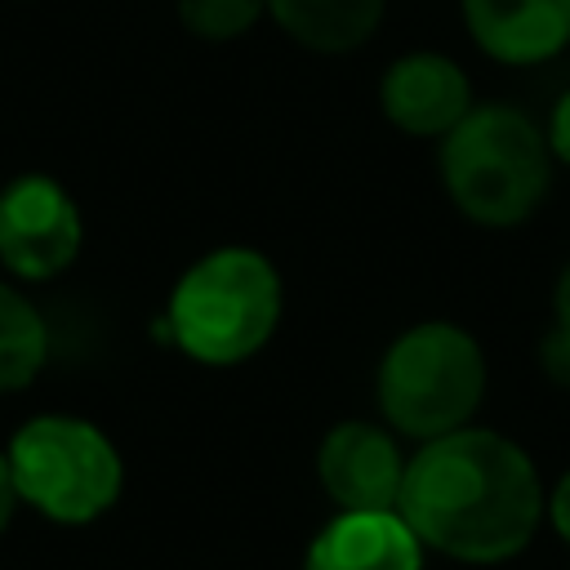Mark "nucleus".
Returning a JSON list of instances; mask_svg holds the SVG:
<instances>
[{
  "instance_id": "nucleus-1",
  "label": "nucleus",
  "mask_w": 570,
  "mask_h": 570,
  "mask_svg": "<svg viewBox=\"0 0 570 570\" xmlns=\"http://www.w3.org/2000/svg\"><path fill=\"white\" fill-rule=\"evenodd\" d=\"M548 490L521 441L494 428H454L405 459L396 512L428 552L463 566H499L530 548Z\"/></svg>"
},
{
  "instance_id": "nucleus-2",
  "label": "nucleus",
  "mask_w": 570,
  "mask_h": 570,
  "mask_svg": "<svg viewBox=\"0 0 570 570\" xmlns=\"http://www.w3.org/2000/svg\"><path fill=\"white\" fill-rule=\"evenodd\" d=\"M285 316V281L254 245H218L200 254L169 289L160 338L187 361L232 370L254 361Z\"/></svg>"
},
{
  "instance_id": "nucleus-3",
  "label": "nucleus",
  "mask_w": 570,
  "mask_h": 570,
  "mask_svg": "<svg viewBox=\"0 0 570 570\" xmlns=\"http://www.w3.org/2000/svg\"><path fill=\"white\" fill-rule=\"evenodd\" d=\"M436 160L450 205L476 227L525 223L552 187L548 134L508 102H472L441 138Z\"/></svg>"
},
{
  "instance_id": "nucleus-4",
  "label": "nucleus",
  "mask_w": 570,
  "mask_h": 570,
  "mask_svg": "<svg viewBox=\"0 0 570 570\" xmlns=\"http://www.w3.org/2000/svg\"><path fill=\"white\" fill-rule=\"evenodd\" d=\"M374 401L383 423L405 441L468 428L485 401V352L454 321H419L383 347Z\"/></svg>"
},
{
  "instance_id": "nucleus-5",
  "label": "nucleus",
  "mask_w": 570,
  "mask_h": 570,
  "mask_svg": "<svg viewBox=\"0 0 570 570\" xmlns=\"http://www.w3.org/2000/svg\"><path fill=\"white\" fill-rule=\"evenodd\" d=\"M22 508L53 525L102 521L125 490V459L116 441L80 414H31L4 445Z\"/></svg>"
},
{
  "instance_id": "nucleus-6",
  "label": "nucleus",
  "mask_w": 570,
  "mask_h": 570,
  "mask_svg": "<svg viewBox=\"0 0 570 570\" xmlns=\"http://www.w3.org/2000/svg\"><path fill=\"white\" fill-rule=\"evenodd\" d=\"M85 245L76 196L49 174H18L0 187V267L18 285L58 281Z\"/></svg>"
},
{
  "instance_id": "nucleus-7",
  "label": "nucleus",
  "mask_w": 570,
  "mask_h": 570,
  "mask_svg": "<svg viewBox=\"0 0 570 570\" xmlns=\"http://www.w3.org/2000/svg\"><path fill=\"white\" fill-rule=\"evenodd\" d=\"M405 459L410 454L387 423L343 419L316 445V485L334 503V512L396 508Z\"/></svg>"
},
{
  "instance_id": "nucleus-8",
  "label": "nucleus",
  "mask_w": 570,
  "mask_h": 570,
  "mask_svg": "<svg viewBox=\"0 0 570 570\" xmlns=\"http://www.w3.org/2000/svg\"><path fill=\"white\" fill-rule=\"evenodd\" d=\"M379 111L410 138H445L472 111L468 71L436 49H410L379 80Z\"/></svg>"
},
{
  "instance_id": "nucleus-9",
  "label": "nucleus",
  "mask_w": 570,
  "mask_h": 570,
  "mask_svg": "<svg viewBox=\"0 0 570 570\" xmlns=\"http://www.w3.org/2000/svg\"><path fill=\"white\" fill-rule=\"evenodd\" d=\"M423 543L396 508L334 512L303 552V570H423Z\"/></svg>"
},
{
  "instance_id": "nucleus-10",
  "label": "nucleus",
  "mask_w": 570,
  "mask_h": 570,
  "mask_svg": "<svg viewBox=\"0 0 570 570\" xmlns=\"http://www.w3.org/2000/svg\"><path fill=\"white\" fill-rule=\"evenodd\" d=\"M472 45L503 67H539L570 45V0H459Z\"/></svg>"
},
{
  "instance_id": "nucleus-11",
  "label": "nucleus",
  "mask_w": 570,
  "mask_h": 570,
  "mask_svg": "<svg viewBox=\"0 0 570 570\" xmlns=\"http://www.w3.org/2000/svg\"><path fill=\"white\" fill-rule=\"evenodd\" d=\"M387 0H267V18L307 53H352L361 49L379 22Z\"/></svg>"
},
{
  "instance_id": "nucleus-12",
  "label": "nucleus",
  "mask_w": 570,
  "mask_h": 570,
  "mask_svg": "<svg viewBox=\"0 0 570 570\" xmlns=\"http://www.w3.org/2000/svg\"><path fill=\"white\" fill-rule=\"evenodd\" d=\"M49 361V321L18 289V281H0V396H13L36 383Z\"/></svg>"
},
{
  "instance_id": "nucleus-13",
  "label": "nucleus",
  "mask_w": 570,
  "mask_h": 570,
  "mask_svg": "<svg viewBox=\"0 0 570 570\" xmlns=\"http://www.w3.org/2000/svg\"><path fill=\"white\" fill-rule=\"evenodd\" d=\"M267 18V0H178V22L209 45L240 40Z\"/></svg>"
},
{
  "instance_id": "nucleus-14",
  "label": "nucleus",
  "mask_w": 570,
  "mask_h": 570,
  "mask_svg": "<svg viewBox=\"0 0 570 570\" xmlns=\"http://www.w3.org/2000/svg\"><path fill=\"white\" fill-rule=\"evenodd\" d=\"M539 370L548 374V383L570 392V321H557L539 338Z\"/></svg>"
},
{
  "instance_id": "nucleus-15",
  "label": "nucleus",
  "mask_w": 570,
  "mask_h": 570,
  "mask_svg": "<svg viewBox=\"0 0 570 570\" xmlns=\"http://www.w3.org/2000/svg\"><path fill=\"white\" fill-rule=\"evenodd\" d=\"M548 151H552V160H561L566 169H570V89L552 102V116H548Z\"/></svg>"
},
{
  "instance_id": "nucleus-16",
  "label": "nucleus",
  "mask_w": 570,
  "mask_h": 570,
  "mask_svg": "<svg viewBox=\"0 0 570 570\" xmlns=\"http://www.w3.org/2000/svg\"><path fill=\"white\" fill-rule=\"evenodd\" d=\"M543 521H552L557 539L570 548V468L557 476V485H552V494H548V508H543Z\"/></svg>"
},
{
  "instance_id": "nucleus-17",
  "label": "nucleus",
  "mask_w": 570,
  "mask_h": 570,
  "mask_svg": "<svg viewBox=\"0 0 570 570\" xmlns=\"http://www.w3.org/2000/svg\"><path fill=\"white\" fill-rule=\"evenodd\" d=\"M18 508H22V499L13 490V472H9V459H4V445H0V534L13 525Z\"/></svg>"
},
{
  "instance_id": "nucleus-18",
  "label": "nucleus",
  "mask_w": 570,
  "mask_h": 570,
  "mask_svg": "<svg viewBox=\"0 0 570 570\" xmlns=\"http://www.w3.org/2000/svg\"><path fill=\"white\" fill-rule=\"evenodd\" d=\"M552 307H557V321H570V263H566V267H561V276H557Z\"/></svg>"
}]
</instances>
